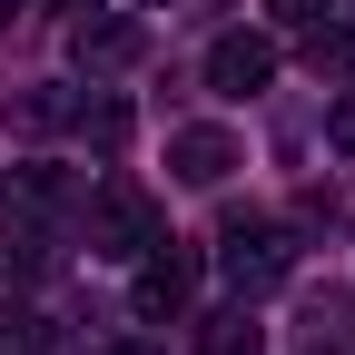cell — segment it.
<instances>
[{
	"label": "cell",
	"instance_id": "8fae6325",
	"mask_svg": "<svg viewBox=\"0 0 355 355\" xmlns=\"http://www.w3.org/2000/svg\"><path fill=\"white\" fill-rule=\"evenodd\" d=\"M10 119L30 128V139H50V128H69V119H79V99H69V89H20Z\"/></svg>",
	"mask_w": 355,
	"mask_h": 355
},
{
	"label": "cell",
	"instance_id": "5bb4252c",
	"mask_svg": "<svg viewBox=\"0 0 355 355\" xmlns=\"http://www.w3.org/2000/svg\"><path fill=\"white\" fill-rule=\"evenodd\" d=\"M79 128H89V148H99V158H119V148H128V99H99V109H79Z\"/></svg>",
	"mask_w": 355,
	"mask_h": 355
},
{
	"label": "cell",
	"instance_id": "7c38bea8",
	"mask_svg": "<svg viewBox=\"0 0 355 355\" xmlns=\"http://www.w3.org/2000/svg\"><path fill=\"white\" fill-rule=\"evenodd\" d=\"M0 355H50V326H40L20 296H0Z\"/></svg>",
	"mask_w": 355,
	"mask_h": 355
},
{
	"label": "cell",
	"instance_id": "2e32d148",
	"mask_svg": "<svg viewBox=\"0 0 355 355\" xmlns=\"http://www.w3.org/2000/svg\"><path fill=\"white\" fill-rule=\"evenodd\" d=\"M266 10H277V20H296V30H306V20H326V10H336V0H266Z\"/></svg>",
	"mask_w": 355,
	"mask_h": 355
},
{
	"label": "cell",
	"instance_id": "3957f363",
	"mask_svg": "<svg viewBox=\"0 0 355 355\" xmlns=\"http://www.w3.org/2000/svg\"><path fill=\"white\" fill-rule=\"evenodd\" d=\"M128 306L158 326V316H188L198 306V247H178V237H158L148 257H139V286H128Z\"/></svg>",
	"mask_w": 355,
	"mask_h": 355
},
{
	"label": "cell",
	"instance_id": "9c48e42d",
	"mask_svg": "<svg viewBox=\"0 0 355 355\" xmlns=\"http://www.w3.org/2000/svg\"><path fill=\"white\" fill-rule=\"evenodd\" d=\"M345 326H355V296H306V316H296V345L306 355H345Z\"/></svg>",
	"mask_w": 355,
	"mask_h": 355
},
{
	"label": "cell",
	"instance_id": "30bf717a",
	"mask_svg": "<svg viewBox=\"0 0 355 355\" xmlns=\"http://www.w3.org/2000/svg\"><path fill=\"white\" fill-rule=\"evenodd\" d=\"M198 355H266V326L247 316V296L227 306V316H207V336H198Z\"/></svg>",
	"mask_w": 355,
	"mask_h": 355
},
{
	"label": "cell",
	"instance_id": "277c9868",
	"mask_svg": "<svg viewBox=\"0 0 355 355\" xmlns=\"http://www.w3.org/2000/svg\"><path fill=\"white\" fill-rule=\"evenodd\" d=\"M207 89H217V99H257V89H277V40H266V30L207 40Z\"/></svg>",
	"mask_w": 355,
	"mask_h": 355
},
{
	"label": "cell",
	"instance_id": "7a4b0ae2",
	"mask_svg": "<svg viewBox=\"0 0 355 355\" xmlns=\"http://www.w3.org/2000/svg\"><path fill=\"white\" fill-rule=\"evenodd\" d=\"M217 266H227V286L257 306V296H277L296 277V237L286 227H227V237H217Z\"/></svg>",
	"mask_w": 355,
	"mask_h": 355
},
{
	"label": "cell",
	"instance_id": "ba28073f",
	"mask_svg": "<svg viewBox=\"0 0 355 355\" xmlns=\"http://www.w3.org/2000/svg\"><path fill=\"white\" fill-rule=\"evenodd\" d=\"M69 178L60 168H10V217H40V227H50V217H69Z\"/></svg>",
	"mask_w": 355,
	"mask_h": 355
},
{
	"label": "cell",
	"instance_id": "6da1fadb",
	"mask_svg": "<svg viewBox=\"0 0 355 355\" xmlns=\"http://www.w3.org/2000/svg\"><path fill=\"white\" fill-rule=\"evenodd\" d=\"M158 237H168L158 198H148V188H139L128 168H109L99 188H89V247H99V257H148Z\"/></svg>",
	"mask_w": 355,
	"mask_h": 355
},
{
	"label": "cell",
	"instance_id": "52a82bcc",
	"mask_svg": "<svg viewBox=\"0 0 355 355\" xmlns=\"http://www.w3.org/2000/svg\"><path fill=\"white\" fill-rule=\"evenodd\" d=\"M50 266H60V247H50L40 217H0V286H30V277H50Z\"/></svg>",
	"mask_w": 355,
	"mask_h": 355
},
{
	"label": "cell",
	"instance_id": "ffe728a7",
	"mask_svg": "<svg viewBox=\"0 0 355 355\" xmlns=\"http://www.w3.org/2000/svg\"><path fill=\"white\" fill-rule=\"evenodd\" d=\"M148 10H168V0H148Z\"/></svg>",
	"mask_w": 355,
	"mask_h": 355
},
{
	"label": "cell",
	"instance_id": "4fadbf2b",
	"mask_svg": "<svg viewBox=\"0 0 355 355\" xmlns=\"http://www.w3.org/2000/svg\"><path fill=\"white\" fill-rule=\"evenodd\" d=\"M306 69H355V30H326V20H306Z\"/></svg>",
	"mask_w": 355,
	"mask_h": 355
},
{
	"label": "cell",
	"instance_id": "8992f818",
	"mask_svg": "<svg viewBox=\"0 0 355 355\" xmlns=\"http://www.w3.org/2000/svg\"><path fill=\"white\" fill-rule=\"evenodd\" d=\"M227 168H237V139H227V128H168V178L227 188Z\"/></svg>",
	"mask_w": 355,
	"mask_h": 355
},
{
	"label": "cell",
	"instance_id": "9a60e30c",
	"mask_svg": "<svg viewBox=\"0 0 355 355\" xmlns=\"http://www.w3.org/2000/svg\"><path fill=\"white\" fill-rule=\"evenodd\" d=\"M326 148H336V158H355V89L326 109Z\"/></svg>",
	"mask_w": 355,
	"mask_h": 355
},
{
	"label": "cell",
	"instance_id": "5b68a950",
	"mask_svg": "<svg viewBox=\"0 0 355 355\" xmlns=\"http://www.w3.org/2000/svg\"><path fill=\"white\" fill-rule=\"evenodd\" d=\"M69 50H79V69H128L148 50V30L128 20V10H79V30H69Z\"/></svg>",
	"mask_w": 355,
	"mask_h": 355
},
{
	"label": "cell",
	"instance_id": "e0dca14e",
	"mask_svg": "<svg viewBox=\"0 0 355 355\" xmlns=\"http://www.w3.org/2000/svg\"><path fill=\"white\" fill-rule=\"evenodd\" d=\"M99 355H158V345H99Z\"/></svg>",
	"mask_w": 355,
	"mask_h": 355
},
{
	"label": "cell",
	"instance_id": "d6986e66",
	"mask_svg": "<svg viewBox=\"0 0 355 355\" xmlns=\"http://www.w3.org/2000/svg\"><path fill=\"white\" fill-rule=\"evenodd\" d=\"M10 10H20V0H0V20H10Z\"/></svg>",
	"mask_w": 355,
	"mask_h": 355
},
{
	"label": "cell",
	"instance_id": "44dd1931",
	"mask_svg": "<svg viewBox=\"0 0 355 355\" xmlns=\"http://www.w3.org/2000/svg\"><path fill=\"white\" fill-rule=\"evenodd\" d=\"M345 10H355V0H345Z\"/></svg>",
	"mask_w": 355,
	"mask_h": 355
},
{
	"label": "cell",
	"instance_id": "ac0fdd59",
	"mask_svg": "<svg viewBox=\"0 0 355 355\" xmlns=\"http://www.w3.org/2000/svg\"><path fill=\"white\" fill-rule=\"evenodd\" d=\"M50 10H99V0H50Z\"/></svg>",
	"mask_w": 355,
	"mask_h": 355
}]
</instances>
